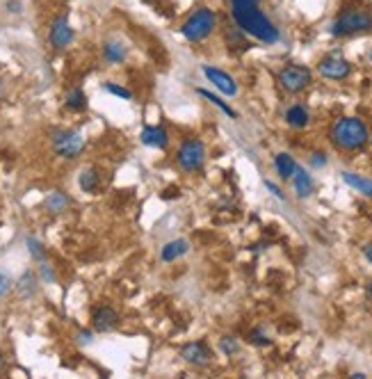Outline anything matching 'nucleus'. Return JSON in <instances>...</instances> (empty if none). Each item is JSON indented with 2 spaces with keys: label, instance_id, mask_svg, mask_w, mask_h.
<instances>
[{
  "label": "nucleus",
  "instance_id": "13",
  "mask_svg": "<svg viewBox=\"0 0 372 379\" xmlns=\"http://www.w3.org/2000/svg\"><path fill=\"white\" fill-rule=\"evenodd\" d=\"M140 140L144 146H151V149H160V151L169 146V135L162 126H144Z\"/></svg>",
  "mask_w": 372,
  "mask_h": 379
},
{
  "label": "nucleus",
  "instance_id": "14",
  "mask_svg": "<svg viewBox=\"0 0 372 379\" xmlns=\"http://www.w3.org/2000/svg\"><path fill=\"white\" fill-rule=\"evenodd\" d=\"M292 183H295V192L301 196V199H304V196H310V192H313V178H310L308 171H304L301 167H295Z\"/></svg>",
  "mask_w": 372,
  "mask_h": 379
},
{
  "label": "nucleus",
  "instance_id": "19",
  "mask_svg": "<svg viewBox=\"0 0 372 379\" xmlns=\"http://www.w3.org/2000/svg\"><path fill=\"white\" fill-rule=\"evenodd\" d=\"M103 55H106L108 62H124L126 59V46L121 44V41H108L106 46H103Z\"/></svg>",
  "mask_w": 372,
  "mask_h": 379
},
{
  "label": "nucleus",
  "instance_id": "6",
  "mask_svg": "<svg viewBox=\"0 0 372 379\" xmlns=\"http://www.w3.org/2000/svg\"><path fill=\"white\" fill-rule=\"evenodd\" d=\"M53 149L59 158L73 160L85 149V137L78 131H55L53 133Z\"/></svg>",
  "mask_w": 372,
  "mask_h": 379
},
{
  "label": "nucleus",
  "instance_id": "29",
  "mask_svg": "<svg viewBox=\"0 0 372 379\" xmlns=\"http://www.w3.org/2000/svg\"><path fill=\"white\" fill-rule=\"evenodd\" d=\"M252 343H256V345H267V343H270V338H267V336H263L261 331H254V334H252Z\"/></svg>",
  "mask_w": 372,
  "mask_h": 379
},
{
  "label": "nucleus",
  "instance_id": "30",
  "mask_svg": "<svg viewBox=\"0 0 372 379\" xmlns=\"http://www.w3.org/2000/svg\"><path fill=\"white\" fill-rule=\"evenodd\" d=\"M265 187H267V190H270V192H272V194L276 196V199H283V192H281V190H279V187H276L274 183H272V180H265Z\"/></svg>",
  "mask_w": 372,
  "mask_h": 379
},
{
  "label": "nucleus",
  "instance_id": "16",
  "mask_svg": "<svg viewBox=\"0 0 372 379\" xmlns=\"http://www.w3.org/2000/svg\"><path fill=\"white\" fill-rule=\"evenodd\" d=\"M343 180L348 183L350 187L359 190L361 194L372 196V180L366 176H359V174H352V171H343Z\"/></svg>",
  "mask_w": 372,
  "mask_h": 379
},
{
  "label": "nucleus",
  "instance_id": "34",
  "mask_svg": "<svg viewBox=\"0 0 372 379\" xmlns=\"http://www.w3.org/2000/svg\"><path fill=\"white\" fill-rule=\"evenodd\" d=\"M5 368H7V359H5V355H3V352H0V373H3Z\"/></svg>",
  "mask_w": 372,
  "mask_h": 379
},
{
  "label": "nucleus",
  "instance_id": "22",
  "mask_svg": "<svg viewBox=\"0 0 372 379\" xmlns=\"http://www.w3.org/2000/svg\"><path fill=\"white\" fill-rule=\"evenodd\" d=\"M46 206H48L50 213L57 215V213H62L66 206H69V199H66V194H62V192H53V194H48Z\"/></svg>",
  "mask_w": 372,
  "mask_h": 379
},
{
  "label": "nucleus",
  "instance_id": "36",
  "mask_svg": "<svg viewBox=\"0 0 372 379\" xmlns=\"http://www.w3.org/2000/svg\"><path fill=\"white\" fill-rule=\"evenodd\" d=\"M370 295H372V286H370Z\"/></svg>",
  "mask_w": 372,
  "mask_h": 379
},
{
  "label": "nucleus",
  "instance_id": "25",
  "mask_svg": "<svg viewBox=\"0 0 372 379\" xmlns=\"http://www.w3.org/2000/svg\"><path fill=\"white\" fill-rule=\"evenodd\" d=\"M10 290H12V279H10V274L0 270V297L7 295Z\"/></svg>",
  "mask_w": 372,
  "mask_h": 379
},
{
  "label": "nucleus",
  "instance_id": "35",
  "mask_svg": "<svg viewBox=\"0 0 372 379\" xmlns=\"http://www.w3.org/2000/svg\"><path fill=\"white\" fill-rule=\"evenodd\" d=\"M366 258L372 263V247H368V249H366Z\"/></svg>",
  "mask_w": 372,
  "mask_h": 379
},
{
  "label": "nucleus",
  "instance_id": "20",
  "mask_svg": "<svg viewBox=\"0 0 372 379\" xmlns=\"http://www.w3.org/2000/svg\"><path fill=\"white\" fill-rule=\"evenodd\" d=\"M64 103H66V108L69 110H73V112H80V110H85L87 108V96H85V92L83 90H71L66 94V99H64Z\"/></svg>",
  "mask_w": 372,
  "mask_h": 379
},
{
  "label": "nucleus",
  "instance_id": "12",
  "mask_svg": "<svg viewBox=\"0 0 372 379\" xmlns=\"http://www.w3.org/2000/svg\"><path fill=\"white\" fill-rule=\"evenodd\" d=\"M119 324V315L115 308H110V306H99V308H94V313H92V327L96 331H112L115 327Z\"/></svg>",
  "mask_w": 372,
  "mask_h": 379
},
{
  "label": "nucleus",
  "instance_id": "1",
  "mask_svg": "<svg viewBox=\"0 0 372 379\" xmlns=\"http://www.w3.org/2000/svg\"><path fill=\"white\" fill-rule=\"evenodd\" d=\"M231 14H233V19H236L238 28L242 32L252 34V37L263 41V44H276V41H279V30H276V25L261 12V7L258 5H254V7H231Z\"/></svg>",
  "mask_w": 372,
  "mask_h": 379
},
{
  "label": "nucleus",
  "instance_id": "10",
  "mask_svg": "<svg viewBox=\"0 0 372 379\" xmlns=\"http://www.w3.org/2000/svg\"><path fill=\"white\" fill-rule=\"evenodd\" d=\"M48 39H50V44H53V48H57V50H62V48H66L69 44H71V41H73V28L69 25L66 16H57V19L53 21Z\"/></svg>",
  "mask_w": 372,
  "mask_h": 379
},
{
  "label": "nucleus",
  "instance_id": "5",
  "mask_svg": "<svg viewBox=\"0 0 372 379\" xmlns=\"http://www.w3.org/2000/svg\"><path fill=\"white\" fill-rule=\"evenodd\" d=\"M310 80H313V73H310L308 66H301V64H288L279 71V85L288 94L304 92L310 85Z\"/></svg>",
  "mask_w": 372,
  "mask_h": 379
},
{
  "label": "nucleus",
  "instance_id": "28",
  "mask_svg": "<svg viewBox=\"0 0 372 379\" xmlns=\"http://www.w3.org/2000/svg\"><path fill=\"white\" fill-rule=\"evenodd\" d=\"M261 0H231V7H254Z\"/></svg>",
  "mask_w": 372,
  "mask_h": 379
},
{
  "label": "nucleus",
  "instance_id": "21",
  "mask_svg": "<svg viewBox=\"0 0 372 379\" xmlns=\"http://www.w3.org/2000/svg\"><path fill=\"white\" fill-rule=\"evenodd\" d=\"M96 187H99V171L94 167L85 169L80 174V190H85V192H94Z\"/></svg>",
  "mask_w": 372,
  "mask_h": 379
},
{
  "label": "nucleus",
  "instance_id": "18",
  "mask_svg": "<svg viewBox=\"0 0 372 379\" xmlns=\"http://www.w3.org/2000/svg\"><path fill=\"white\" fill-rule=\"evenodd\" d=\"M285 122H288L292 128H304L308 124V112L304 106H292L288 112H285Z\"/></svg>",
  "mask_w": 372,
  "mask_h": 379
},
{
  "label": "nucleus",
  "instance_id": "26",
  "mask_svg": "<svg viewBox=\"0 0 372 379\" xmlns=\"http://www.w3.org/2000/svg\"><path fill=\"white\" fill-rule=\"evenodd\" d=\"M220 345H222V350H224V355H236V352H238L236 338H229V336H227V338H222Z\"/></svg>",
  "mask_w": 372,
  "mask_h": 379
},
{
  "label": "nucleus",
  "instance_id": "3",
  "mask_svg": "<svg viewBox=\"0 0 372 379\" xmlns=\"http://www.w3.org/2000/svg\"><path fill=\"white\" fill-rule=\"evenodd\" d=\"M331 142L341 151H359L368 142V126L357 117H343L331 126Z\"/></svg>",
  "mask_w": 372,
  "mask_h": 379
},
{
  "label": "nucleus",
  "instance_id": "24",
  "mask_svg": "<svg viewBox=\"0 0 372 379\" xmlns=\"http://www.w3.org/2000/svg\"><path fill=\"white\" fill-rule=\"evenodd\" d=\"M103 87H106V92L115 94V96H119V99H133V94L128 92L126 87H119L117 83H106V85H103Z\"/></svg>",
  "mask_w": 372,
  "mask_h": 379
},
{
  "label": "nucleus",
  "instance_id": "7",
  "mask_svg": "<svg viewBox=\"0 0 372 379\" xmlns=\"http://www.w3.org/2000/svg\"><path fill=\"white\" fill-rule=\"evenodd\" d=\"M178 165L183 171H199L206 162V146L201 140H185L178 149Z\"/></svg>",
  "mask_w": 372,
  "mask_h": 379
},
{
  "label": "nucleus",
  "instance_id": "27",
  "mask_svg": "<svg viewBox=\"0 0 372 379\" xmlns=\"http://www.w3.org/2000/svg\"><path fill=\"white\" fill-rule=\"evenodd\" d=\"M28 247H30V252H32L34 258H37V261H41V258H44V247H41L34 238H28Z\"/></svg>",
  "mask_w": 372,
  "mask_h": 379
},
{
  "label": "nucleus",
  "instance_id": "23",
  "mask_svg": "<svg viewBox=\"0 0 372 379\" xmlns=\"http://www.w3.org/2000/svg\"><path fill=\"white\" fill-rule=\"evenodd\" d=\"M199 94H201L203 99H208V101L213 103V106H217V108L224 112V115H227V117H231V119H236V117H238V115H236V110H231V108L227 106V103H224L220 96H215L213 92H208V90H199Z\"/></svg>",
  "mask_w": 372,
  "mask_h": 379
},
{
  "label": "nucleus",
  "instance_id": "32",
  "mask_svg": "<svg viewBox=\"0 0 372 379\" xmlns=\"http://www.w3.org/2000/svg\"><path fill=\"white\" fill-rule=\"evenodd\" d=\"M313 165H324V156H322V153H315V156H313Z\"/></svg>",
  "mask_w": 372,
  "mask_h": 379
},
{
  "label": "nucleus",
  "instance_id": "17",
  "mask_svg": "<svg viewBox=\"0 0 372 379\" xmlns=\"http://www.w3.org/2000/svg\"><path fill=\"white\" fill-rule=\"evenodd\" d=\"M274 167H276V174L281 178H292L297 162L292 160V156H288V153H279V156L274 158Z\"/></svg>",
  "mask_w": 372,
  "mask_h": 379
},
{
  "label": "nucleus",
  "instance_id": "31",
  "mask_svg": "<svg viewBox=\"0 0 372 379\" xmlns=\"http://www.w3.org/2000/svg\"><path fill=\"white\" fill-rule=\"evenodd\" d=\"M41 274H44L46 281H55V274H53V270L48 268V265H41Z\"/></svg>",
  "mask_w": 372,
  "mask_h": 379
},
{
  "label": "nucleus",
  "instance_id": "8",
  "mask_svg": "<svg viewBox=\"0 0 372 379\" xmlns=\"http://www.w3.org/2000/svg\"><path fill=\"white\" fill-rule=\"evenodd\" d=\"M317 71L329 80H345L352 73V64L348 59H343L338 55H329L324 59H320Z\"/></svg>",
  "mask_w": 372,
  "mask_h": 379
},
{
  "label": "nucleus",
  "instance_id": "15",
  "mask_svg": "<svg viewBox=\"0 0 372 379\" xmlns=\"http://www.w3.org/2000/svg\"><path fill=\"white\" fill-rule=\"evenodd\" d=\"M187 243L185 240H171V243H167L162 247V252H160V258L164 263H174L176 258H180L183 254H187Z\"/></svg>",
  "mask_w": 372,
  "mask_h": 379
},
{
  "label": "nucleus",
  "instance_id": "4",
  "mask_svg": "<svg viewBox=\"0 0 372 379\" xmlns=\"http://www.w3.org/2000/svg\"><path fill=\"white\" fill-rule=\"evenodd\" d=\"M215 23H217V16L210 10V7H199L192 14L187 16L185 23L180 25V34L187 41H203L206 37H210V32L215 30Z\"/></svg>",
  "mask_w": 372,
  "mask_h": 379
},
{
  "label": "nucleus",
  "instance_id": "33",
  "mask_svg": "<svg viewBox=\"0 0 372 379\" xmlns=\"http://www.w3.org/2000/svg\"><path fill=\"white\" fill-rule=\"evenodd\" d=\"M92 341V334L90 331H83L80 334V343H90Z\"/></svg>",
  "mask_w": 372,
  "mask_h": 379
},
{
  "label": "nucleus",
  "instance_id": "2",
  "mask_svg": "<svg viewBox=\"0 0 372 379\" xmlns=\"http://www.w3.org/2000/svg\"><path fill=\"white\" fill-rule=\"evenodd\" d=\"M372 30V12L370 7L361 3H352L336 16L331 23V34L334 37H352V34L370 32Z\"/></svg>",
  "mask_w": 372,
  "mask_h": 379
},
{
  "label": "nucleus",
  "instance_id": "9",
  "mask_svg": "<svg viewBox=\"0 0 372 379\" xmlns=\"http://www.w3.org/2000/svg\"><path fill=\"white\" fill-rule=\"evenodd\" d=\"M203 76L208 78V83L213 87H217L222 94H227V96H236L238 94V83L231 78L227 71H222L217 66H203Z\"/></svg>",
  "mask_w": 372,
  "mask_h": 379
},
{
  "label": "nucleus",
  "instance_id": "11",
  "mask_svg": "<svg viewBox=\"0 0 372 379\" xmlns=\"http://www.w3.org/2000/svg\"><path fill=\"white\" fill-rule=\"evenodd\" d=\"M180 357H183L187 364H192V366H208L210 359H213L208 345L201 343V341L187 343V345L180 350Z\"/></svg>",
  "mask_w": 372,
  "mask_h": 379
}]
</instances>
